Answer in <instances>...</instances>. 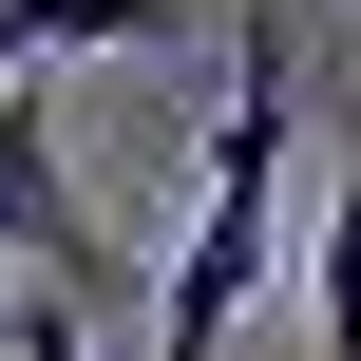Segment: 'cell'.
Returning a JSON list of instances; mask_svg holds the SVG:
<instances>
[{
  "instance_id": "3",
  "label": "cell",
  "mask_w": 361,
  "mask_h": 361,
  "mask_svg": "<svg viewBox=\"0 0 361 361\" xmlns=\"http://www.w3.org/2000/svg\"><path fill=\"white\" fill-rule=\"evenodd\" d=\"M171 38V0H0V76H38V57H152Z\"/></svg>"
},
{
  "instance_id": "4",
  "label": "cell",
  "mask_w": 361,
  "mask_h": 361,
  "mask_svg": "<svg viewBox=\"0 0 361 361\" xmlns=\"http://www.w3.org/2000/svg\"><path fill=\"white\" fill-rule=\"evenodd\" d=\"M305 286H324V361H361V152H343V190H324V247H305Z\"/></svg>"
},
{
  "instance_id": "2",
  "label": "cell",
  "mask_w": 361,
  "mask_h": 361,
  "mask_svg": "<svg viewBox=\"0 0 361 361\" xmlns=\"http://www.w3.org/2000/svg\"><path fill=\"white\" fill-rule=\"evenodd\" d=\"M0 267L38 286V305H133V267L95 247V209H76V171H57V95H0Z\"/></svg>"
},
{
  "instance_id": "1",
  "label": "cell",
  "mask_w": 361,
  "mask_h": 361,
  "mask_svg": "<svg viewBox=\"0 0 361 361\" xmlns=\"http://www.w3.org/2000/svg\"><path fill=\"white\" fill-rule=\"evenodd\" d=\"M286 38L247 19L228 38V114H209V190H190V247H171V286H152V361H209L247 324V286L286 267Z\"/></svg>"
}]
</instances>
